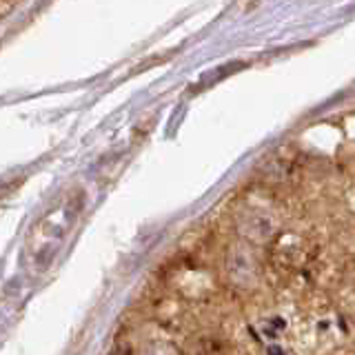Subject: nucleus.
Segmentation results:
<instances>
[{"label": "nucleus", "instance_id": "f257e3e1", "mask_svg": "<svg viewBox=\"0 0 355 355\" xmlns=\"http://www.w3.org/2000/svg\"><path fill=\"white\" fill-rule=\"evenodd\" d=\"M338 302L344 313H347L351 320H355V271L344 277V282L340 284Z\"/></svg>", "mask_w": 355, "mask_h": 355}]
</instances>
